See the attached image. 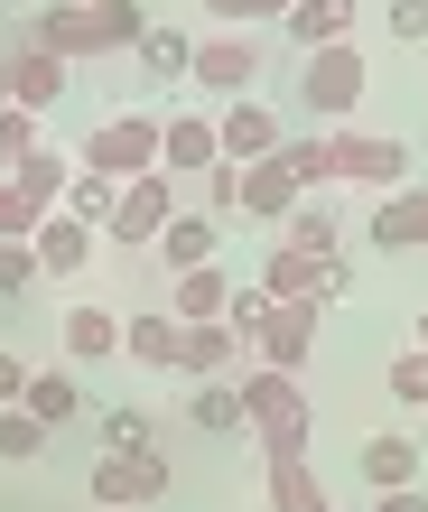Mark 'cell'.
Masks as SVG:
<instances>
[{
	"label": "cell",
	"instance_id": "cell-1",
	"mask_svg": "<svg viewBox=\"0 0 428 512\" xmlns=\"http://www.w3.org/2000/svg\"><path fill=\"white\" fill-rule=\"evenodd\" d=\"M149 38V10L140 0H103V10H75V0H38V28H28V47L47 56H131Z\"/></svg>",
	"mask_w": 428,
	"mask_h": 512
},
{
	"label": "cell",
	"instance_id": "cell-2",
	"mask_svg": "<svg viewBox=\"0 0 428 512\" xmlns=\"http://www.w3.org/2000/svg\"><path fill=\"white\" fill-rule=\"evenodd\" d=\"M233 391H242V419H252V438H261V466H308L317 410H308V391H298V373H270V364H252Z\"/></svg>",
	"mask_w": 428,
	"mask_h": 512
},
{
	"label": "cell",
	"instance_id": "cell-3",
	"mask_svg": "<svg viewBox=\"0 0 428 512\" xmlns=\"http://www.w3.org/2000/svg\"><path fill=\"white\" fill-rule=\"evenodd\" d=\"M363 84H373V66H363V47H317L308 56V75H298V112L308 122H354L363 112Z\"/></svg>",
	"mask_w": 428,
	"mask_h": 512
},
{
	"label": "cell",
	"instance_id": "cell-4",
	"mask_svg": "<svg viewBox=\"0 0 428 512\" xmlns=\"http://www.w3.org/2000/svg\"><path fill=\"white\" fill-rule=\"evenodd\" d=\"M177 177L168 168H149V177H131L121 187V205H112V224H103V243H121V252H159V233L177 224Z\"/></svg>",
	"mask_w": 428,
	"mask_h": 512
},
{
	"label": "cell",
	"instance_id": "cell-5",
	"mask_svg": "<svg viewBox=\"0 0 428 512\" xmlns=\"http://www.w3.org/2000/svg\"><path fill=\"white\" fill-rule=\"evenodd\" d=\"M84 168L112 177V187L149 177V168H159V112H112L103 131H84Z\"/></svg>",
	"mask_w": 428,
	"mask_h": 512
},
{
	"label": "cell",
	"instance_id": "cell-6",
	"mask_svg": "<svg viewBox=\"0 0 428 512\" xmlns=\"http://www.w3.org/2000/svg\"><path fill=\"white\" fill-rule=\"evenodd\" d=\"M335 187H363V196L410 187V149L391 131H335Z\"/></svg>",
	"mask_w": 428,
	"mask_h": 512
},
{
	"label": "cell",
	"instance_id": "cell-7",
	"mask_svg": "<svg viewBox=\"0 0 428 512\" xmlns=\"http://www.w3.org/2000/svg\"><path fill=\"white\" fill-rule=\"evenodd\" d=\"M261 289H270V298H308V308H335V298L354 289V261H345V252H335V261H308V252H289V243H270Z\"/></svg>",
	"mask_w": 428,
	"mask_h": 512
},
{
	"label": "cell",
	"instance_id": "cell-8",
	"mask_svg": "<svg viewBox=\"0 0 428 512\" xmlns=\"http://www.w3.org/2000/svg\"><path fill=\"white\" fill-rule=\"evenodd\" d=\"M280 140H289V122H280L270 103H252V94L214 112V149H224V168H261V159H280Z\"/></svg>",
	"mask_w": 428,
	"mask_h": 512
},
{
	"label": "cell",
	"instance_id": "cell-9",
	"mask_svg": "<svg viewBox=\"0 0 428 512\" xmlns=\"http://www.w3.org/2000/svg\"><path fill=\"white\" fill-rule=\"evenodd\" d=\"M214 103H242L252 94V75H261V47L242 38V28H214V38H196V66H187Z\"/></svg>",
	"mask_w": 428,
	"mask_h": 512
},
{
	"label": "cell",
	"instance_id": "cell-10",
	"mask_svg": "<svg viewBox=\"0 0 428 512\" xmlns=\"http://www.w3.org/2000/svg\"><path fill=\"white\" fill-rule=\"evenodd\" d=\"M252 354H261L270 373H298V364L317 354V308H308V298H270V317H261Z\"/></svg>",
	"mask_w": 428,
	"mask_h": 512
},
{
	"label": "cell",
	"instance_id": "cell-11",
	"mask_svg": "<svg viewBox=\"0 0 428 512\" xmlns=\"http://www.w3.org/2000/svg\"><path fill=\"white\" fill-rule=\"evenodd\" d=\"M168 494V457L159 447H140V457H94V503H159Z\"/></svg>",
	"mask_w": 428,
	"mask_h": 512
},
{
	"label": "cell",
	"instance_id": "cell-12",
	"mask_svg": "<svg viewBox=\"0 0 428 512\" xmlns=\"http://www.w3.org/2000/svg\"><path fill=\"white\" fill-rule=\"evenodd\" d=\"M363 243L373 252H419L428 243V187H391L373 205V224H363Z\"/></svg>",
	"mask_w": 428,
	"mask_h": 512
},
{
	"label": "cell",
	"instance_id": "cell-13",
	"mask_svg": "<svg viewBox=\"0 0 428 512\" xmlns=\"http://www.w3.org/2000/svg\"><path fill=\"white\" fill-rule=\"evenodd\" d=\"M224 149H214V112H177V122H159V168L168 177H205Z\"/></svg>",
	"mask_w": 428,
	"mask_h": 512
},
{
	"label": "cell",
	"instance_id": "cell-14",
	"mask_svg": "<svg viewBox=\"0 0 428 512\" xmlns=\"http://www.w3.org/2000/svg\"><path fill=\"white\" fill-rule=\"evenodd\" d=\"M0 66H10V103L19 112H56V103H66V56L19 47V56H0Z\"/></svg>",
	"mask_w": 428,
	"mask_h": 512
},
{
	"label": "cell",
	"instance_id": "cell-15",
	"mask_svg": "<svg viewBox=\"0 0 428 512\" xmlns=\"http://www.w3.org/2000/svg\"><path fill=\"white\" fill-rule=\"evenodd\" d=\"M298 196H308V187H298V168L289 159H261V168H242V205H233V215L280 224V215H298Z\"/></svg>",
	"mask_w": 428,
	"mask_h": 512
},
{
	"label": "cell",
	"instance_id": "cell-16",
	"mask_svg": "<svg viewBox=\"0 0 428 512\" xmlns=\"http://www.w3.org/2000/svg\"><path fill=\"white\" fill-rule=\"evenodd\" d=\"M214 243H224V224H214V215H196V205H177V224L159 233L168 280H187V270H214Z\"/></svg>",
	"mask_w": 428,
	"mask_h": 512
},
{
	"label": "cell",
	"instance_id": "cell-17",
	"mask_svg": "<svg viewBox=\"0 0 428 512\" xmlns=\"http://www.w3.org/2000/svg\"><path fill=\"white\" fill-rule=\"evenodd\" d=\"M94 243H103V233H84L75 215H47L38 243H28V252H38V280H75V270L94 261Z\"/></svg>",
	"mask_w": 428,
	"mask_h": 512
},
{
	"label": "cell",
	"instance_id": "cell-18",
	"mask_svg": "<svg viewBox=\"0 0 428 512\" xmlns=\"http://www.w3.org/2000/svg\"><path fill=\"white\" fill-rule=\"evenodd\" d=\"M177 345H187V326H177L168 308L121 317V354H131V364H159V373H177Z\"/></svg>",
	"mask_w": 428,
	"mask_h": 512
},
{
	"label": "cell",
	"instance_id": "cell-19",
	"mask_svg": "<svg viewBox=\"0 0 428 512\" xmlns=\"http://www.w3.org/2000/svg\"><path fill=\"white\" fill-rule=\"evenodd\" d=\"M363 485L373 494H401V485H419V438H401V429H382V438H363Z\"/></svg>",
	"mask_w": 428,
	"mask_h": 512
},
{
	"label": "cell",
	"instance_id": "cell-20",
	"mask_svg": "<svg viewBox=\"0 0 428 512\" xmlns=\"http://www.w3.org/2000/svg\"><path fill=\"white\" fill-rule=\"evenodd\" d=\"M289 252H308V261H335L345 252V205H326V196H298V215H289V233H280Z\"/></svg>",
	"mask_w": 428,
	"mask_h": 512
},
{
	"label": "cell",
	"instance_id": "cell-21",
	"mask_svg": "<svg viewBox=\"0 0 428 512\" xmlns=\"http://www.w3.org/2000/svg\"><path fill=\"white\" fill-rule=\"evenodd\" d=\"M242 354H252V345H242L233 326L214 317V326H187V345H177V373H196V382H224V373L242 364Z\"/></svg>",
	"mask_w": 428,
	"mask_h": 512
},
{
	"label": "cell",
	"instance_id": "cell-22",
	"mask_svg": "<svg viewBox=\"0 0 428 512\" xmlns=\"http://www.w3.org/2000/svg\"><path fill=\"white\" fill-rule=\"evenodd\" d=\"M10 187L38 205V215H56V205H66V187H75V159H66V149H28V159L10 168Z\"/></svg>",
	"mask_w": 428,
	"mask_h": 512
},
{
	"label": "cell",
	"instance_id": "cell-23",
	"mask_svg": "<svg viewBox=\"0 0 428 512\" xmlns=\"http://www.w3.org/2000/svg\"><path fill=\"white\" fill-rule=\"evenodd\" d=\"M224 298H233L224 261H214V270H187V280H168V317L177 326H214V317H224Z\"/></svg>",
	"mask_w": 428,
	"mask_h": 512
},
{
	"label": "cell",
	"instance_id": "cell-24",
	"mask_svg": "<svg viewBox=\"0 0 428 512\" xmlns=\"http://www.w3.org/2000/svg\"><path fill=\"white\" fill-rule=\"evenodd\" d=\"M354 38V0H298V10H289V47H345Z\"/></svg>",
	"mask_w": 428,
	"mask_h": 512
},
{
	"label": "cell",
	"instance_id": "cell-25",
	"mask_svg": "<svg viewBox=\"0 0 428 512\" xmlns=\"http://www.w3.org/2000/svg\"><path fill=\"white\" fill-rule=\"evenodd\" d=\"M19 410L38 419V429H66V419L84 410V391H75V373H66V364H47V373H28V391H19Z\"/></svg>",
	"mask_w": 428,
	"mask_h": 512
},
{
	"label": "cell",
	"instance_id": "cell-26",
	"mask_svg": "<svg viewBox=\"0 0 428 512\" xmlns=\"http://www.w3.org/2000/svg\"><path fill=\"white\" fill-rule=\"evenodd\" d=\"M187 429H205V438H252V419H242V391H233V382H196Z\"/></svg>",
	"mask_w": 428,
	"mask_h": 512
},
{
	"label": "cell",
	"instance_id": "cell-27",
	"mask_svg": "<svg viewBox=\"0 0 428 512\" xmlns=\"http://www.w3.org/2000/svg\"><path fill=\"white\" fill-rule=\"evenodd\" d=\"M280 159L298 168V187H308V196L335 187V131H289V140H280Z\"/></svg>",
	"mask_w": 428,
	"mask_h": 512
},
{
	"label": "cell",
	"instance_id": "cell-28",
	"mask_svg": "<svg viewBox=\"0 0 428 512\" xmlns=\"http://www.w3.org/2000/svg\"><path fill=\"white\" fill-rule=\"evenodd\" d=\"M112 205H121V187H112V177H94V168L75 159V187H66V205H56V215H75L84 233H103V224H112Z\"/></svg>",
	"mask_w": 428,
	"mask_h": 512
},
{
	"label": "cell",
	"instance_id": "cell-29",
	"mask_svg": "<svg viewBox=\"0 0 428 512\" xmlns=\"http://www.w3.org/2000/svg\"><path fill=\"white\" fill-rule=\"evenodd\" d=\"M261 494H270V512H335L326 485H317V466H270Z\"/></svg>",
	"mask_w": 428,
	"mask_h": 512
},
{
	"label": "cell",
	"instance_id": "cell-30",
	"mask_svg": "<svg viewBox=\"0 0 428 512\" xmlns=\"http://www.w3.org/2000/svg\"><path fill=\"white\" fill-rule=\"evenodd\" d=\"M66 354H84V364L121 354V317L112 308H66Z\"/></svg>",
	"mask_w": 428,
	"mask_h": 512
},
{
	"label": "cell",
	"instance_id": "cell-31",
	"mask_svg": "<svg viewBox=\"0 0 428 512\" xmlns=\"http://www.w3.org/2000/svg\"><path fill=\"white\" fill-rule=\"evenodd\" d=\"M196 66V38L187 28H168V19H149V38H140V75H187Z\"/></svg>",
	"mask_w": 428,
	"mask_h": 512
},
{
	"label": "cell",
	"instance_id": "cell-32",
	"mask_svg": "<svg viewBox=\"0 0 428 512\" xmlns=\"http://www.w3.org/2000/svg\"><path fill=\"white\" fill-rule=\"evenodd\" d=\"M28 149H47V131H38V112H19V103H0V177H10Z\"/></svg>",
	"mask_w": 428,
	"mask_h": 512
},
{
	"label": "cell",
	"instance_id": "cell-33",
	"mask_svg": "<svg viewBox=\"0 0 428 512\" xmlns=\"http://www.w3.org/2000/svg\"><path fill=\"white\" fill-rule=\"evenodd\" d=\"M261 317H270V289H261V280H233V298H224V326H233L242 345H252V336H261Z\"/></svg>",
	"mask_w": 428,
	"mask_h": 512
},
{
	"label": "cell",
	"instance_id": "cell-34",
	"mask_svg": "<svg viewBox=\"0 0 428 512\" xmlns=\"http://www.w3.org/2000/svg\"><path fill=\"white\" fill-rule=\"evenodd\" d=\"M38 447H47V429H38V419H28V410L10 401V410H0V457H10V466H28Z\"/></svg>",
	"mask_w": 428,
	"mask_h": 512
},
{
	"label": "cell",
	"instance_id": "cell-35",
	"mask_svg": "<svg viewBox=\"0 0 428 512\" xmlns=\"http://www.w3.org/2000/svg\"><path fill=\"white\" fill-rule=\"evenodd\" d=\"M391 401H401V410H428V354L419 345L391 354Z\"/></svg>",
	"mask_w": 428,
	"mask_h": 512
},
{
	"label": "cell",
	"instance_id": "cell-36",
	"mask_svg": "<svg viewBox=\"0 0 428 512\" xmlns=\"http://www.w3.org/2000/svg\"><path fill=\"white\" fill-rule=\"evenodd\" d=\"M149 447V419L140 410H103V457H140Z\"/></svg>",
	"mask_w": 428,
	"mask_h": 512
},
{
	"label": "cell",
	"instance_id": "cell-37",
	"mask_svg": "<svg viewBox=\"0 0 428 512\" xmlns=\"http://www.w3.org/2000/svg\"><path fill=\"white\" fill-rule=\"evenodd\" d=\"M28 280H38V252H28V243H0V298H19Z\"/></svg>",
	"mask_w": 428,
	"mask_h": 512
},
{
	"label": "cell",
	"instance_id": "cell-38",
	"mask_svg": "<svg viewBox=\"0 0 428 512\" xmlns=\"http://www.w3.org/2000/svg\"><path fill=\"white\" fill-rule=\"evenodd\" d=\"M382 28H391L401 47H419V38H428V0H391V10H382Z\"/></svg>",
	"mask_w": 428,
	"mask_h": 512
},
{
	"label": "cell",
	"instance_id": "cell-39",
	"mask_svg": "<svg viewBox=\"0 0 428 512\" xmlns=\"http://www.w3.org/2000/svg\"><path fill=\"white\" fill-rule=\"evenodd\" d=\"M19 391H28V364H19V354H0V410H10Z\"/></svg>",
	"mask_w": 428,
	"mask_h": 512
},
{
	"label": "cell",
	"instance_id": "cell-40",
	"mask_svg": "<svg viewBox=\"0 0 428 512\" xmlns=\"http://www.w3.org/2000/svg\"><path fill=\"white\" fill-rule=\"evenodd\" d=\"M373 512H428V494H419V485H401V494H382Z\"/></svg>",
	"mask_w": 428,
	"mask_h": 512
},
{
	"label": "cell",
	"instance_id": "cell-41",
	"mask_svg": "<svg viewBox=\"0 0 428 512\" xmlns=\"http://www.w3.org/2000/svg\"><path fill=\"white\" fill-rule=\"evenodd\" d=\"M205 10H214V19L233 28V19H252V0H205Z\"/></svg>",
	"mask_w": 428,
	"mask_h": 512
},
{
	"label": "cell",
	"instance_id": "cell-42",
	"mask_svg": "<svg viewBox=\"0 0 428 512\" xmlns=\"http://www.w3.org/2000/svg\"><path fill=\"white\" fill-rule=\"evenodd\" d=\"M298 10V0H252V19H289Z\"/></svg>",
	"mask_w": 428,
	"mask_h": 512
},
{
	"label": "cell",
	"instance_id": "cell-43",
	"mask_svg": "<svg viewBox=\"0 0 428 512\" xmlns=\"http://www.w3.org/2000/svg\"><path fill=\"white\" fill-rule=\"evenodd\" d=\"M410 345H419V354H428V298H419V317H410Z\"/></svg>",
	"mask_w": 428,
	"mask_h": 512
},
{
	"label": "cell",
	"instance_id": "cell-44",
	"mask_svg": "<svg viewBox=\"0 0 428 512\" xmlns=\"http://www.w3.org/2000/svg\"><path fill=\"white\" fill-rule=\"evenodd\" d=\"M75 10H103V0H75Z\"/></svg>",
	"mask_w": 428,
	"mask_h": 512
}]
</instances>
